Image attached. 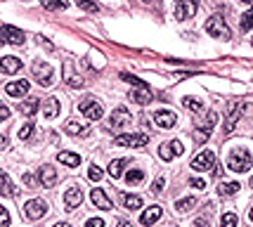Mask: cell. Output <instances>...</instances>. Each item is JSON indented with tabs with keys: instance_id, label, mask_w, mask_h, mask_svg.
<instances>
[{
	"instance_id": "obj_48",
	"label": "cell",
	"mask_w": 253,
	"mask_h": 227,
	"mask_svg": "<svg viewBox=\"0 0 253 227\" xmlns=\"http://www.w3.org/2000/svg\"><path fill=\"white\" fill-rule=\"evenodd\" d=\"M211 173H213L215 177H220V175H223V171H220V166H218V163H215V166H213V171H211Z\"/></svg>"
},
{
	"instance_id": "obj_54",
	"label": "cell",
	"mask_w": 253,
	"mask_h": 227,
	"mask_svg": "<svg viewBox=\"0 0 253 227\" xmlns=\"http://www.w3.org/2000/svg\"><path fill=\"white\" fill-rule=\"evenodd\" d=\"M251 43H253V40H251Z\"/></svg>"
},
{
	"instance_id": "obj_40",
	"label": "cell",
	"mask_w": 253,
	"mask_h": 227,
	"mask_svg": "<svg viewBox=\"0 0 253 227\" xmlns=\"http://www.w3.org/2000/svg\"><path fill=\"white\" fill-rule=\"evenodd\" d=\"M43 7L45 10H67L69 5L67 2H43Z\"/></svg>"
},
{
	"instance_id": "obj_5",
	"label": "cell",
	"mask_w": 253,
	"mask_h": 227,
	"mask_svg": "<svg viewBox=\"0 0 253 227\" xmlns=\"http://www.w3.org/2000/svg\"><path fill=\"white\" fill-rule=\"evenodd\" d=\"M78 109H80V114H83L88 121H100L102 116H104V109H102V104H100L97 100H93V97H85V100L78 104Z\"/></svg>"
},
{
	"instance_id": "obj_18",
	"label": "cell",
	"mask_w": 253,
	"mask_h": 227,
	"mask_svg": "<svg viewBox=\"0 0 253 227\" xmlns=\"http://www.w3.org/2000/svg\"><path fill=\"white\" fill-rule=\"evenodd\" d=\"M80 203H83V192L78 187H71L67 189V194H64V206H67L69 211H74V208H78Z\"/></svg>"
},
{
	"instance_id": "obj_20",
	"label": "cell",
	"mask_w": 253,
	"mask_h": 227,
	"mask_svg": "<svg viewBox=\"0 0 253 227\" xmlns=\"http://www.w3.org/2000/svg\"><path fill=\"white\" fill-rule=\"evenodd\" d=\"M5 93L10 97H24L28 93V80H14V83H7L5 85Z\"/></svg>"
},
{
	"instance_id": "obj_39",
	"label": "cell",
	"mask_w": 253,
	"mask_h": 227,
	"mask_svg": "<svg viewBox=\"0 0 253 227\" xmlns=\"http://www.w3.org/2000/svg\"><path fill=\"white\" fill-rule=\"evenodd\" d=\"M0 227H10V213L2 206H0Z\"/></svg>"
},
{
	"instance_id": "obj_10",
	"label": "cell",
	"mask_w": 253,
	"mask_h": 227,
	"mask_svg": "<svg viewBox=\"0 0 253 227\" xmlns=\"http://www.w3.org/2000/svg\"><path fill=\"white\" fill-rule=\"evenodd\" d=\"M182 154V142H177V140H171V142H163L159 147V156L163 161H173L175 156H180Z\"/></svg>"
},
{
	"instance_id": "obj_47",
	"label": "cell",
	"mask_w": 253,
	"mask_h": 227,
	"mask_svg": "<svg viewBox=\"0 0 253 227\" xmlns=\"http://www.w3.org/2000/svg\"><path fill=\"white\" fill-rule=\"evenodd\" d=\"M24 182H26L28 187H33V185H36V177H33L31 173H26V175H24Z\"/></svg>"
},
{
	"instance_id": "obj_24",
	"label": "cell",
	"mask_w": 253,
	"mask_h": 227,
	"mask_svg": "<svg viewBox=\"0 0 253 227\" xmlns=\"http://www.w3.org/2000/svg\"><path fill=\"white\" fill-rule=\"evenodd\" d=\"M130 100H133V102H137V104H149V102L154 100V95L149 93L147 88H135L133 93H130Z\"/></svg>"
},
{
	"instance_id": "obj_28",
	"label": "cell",
	"mask_w": 253,
	"mask_h": 227,
	"mask_svg": "<svg viewBox=\"0 0 253 227\" xmlns=\"http://www.w3.org/2000/svg\"><path fill=\"white\" fill-rule=\"evenodd\" d=\"M128 166V159H116L109 163V175L114 177V180H119L121 175H123V168Z\"/></svg>"
},
{
	"instance_id": "obj_34",
	"label": "cell",
	"mask_w": 253,
	"mask_h": 227,
	"mask_svg": "<svg viewBox=\"0 0 253 227\" xmlns=\"http://www.w3.org/2000/svg\"><path fill=\"white\" fill-rule=\"evenodd\" d=\"M237 225H239V218L234 213H225L223 220H220V227H237Z\"/></svg>"
},
{
	"instance_id": "obj_32",
	"label": "cell",
	"mask_w": 253,
	"mask_h": 227,
	"mask_svg": "<svg viewBox=\"0 0 253 227\" xmlns=\"http://www.w3.org/2000/svg\"><path fill=\"white\" fill-rule=\"evenodd\" d=\"M142 180H145V171H137V168H135V171H128V173H126V182H128V185H137V182H142Z\"/></svg>"
},
{
	"instance_id": "obj_21",
	"label": "cell",
	"mask_w": 253,
	"mask_h": 227,
	"mask_svg": "<svg viewBox=\"0 0 253 227\" xmlns=\"http://www.w3.org/2000/svg\"><path fill=\"white\" fill-rule=\"evenodd\" d=\"M90 199H93V203L97 206V208L111 211V201H109V197L102 192V189H93V192H90Z\"/></svg>"
},
{
	"instance_id": "obj_25",
	"label": "cell",
	"mask_w": 253,
	"mask_h": 227,
	"mask_svg": "<svg viewBox=\"0 0 253 227\" xmlns=\"http://www.w3.org/2000/svg\"><path fill=\"white\" fill-rule=\"evenodd\" d=\"M64 130H67L69 135H80V137L90 133V128L83 126V123H78V121H67V123H64Z\"/></svg>"
},
{
	"instance_id": "obj_19",
	"label": "cell",
	"mask_w": 253,
	"mask_h": 227,
	"mask_svg": "<svg viewBox=\"0 0 253 227\" xmlns=\"http://www.w3.org/2000/svg\"><path fill=\"white\" fill-rule=\"evenodd\" d=\"M161 213H163V211H161V206H156V203H154V206H149V208H145L142 215H140V225H145V227L154 225V223L161 218Z\"/></svg>"
},
{
	"instance_id": "obj_27",
	"label": "cell",
	"mask_w": 253,
	"mask_h": 227,
	"mask_svg": "<svg viewBox=\"0 0 253 227\" xmlns=\"http://www.w3.org/2000/svg\"><path fill=\"white\" fill-rule=\"evenodd\" d=\"M57 161H59V163H64V166L76 168V166L80 163V156L78 154H71V151H59V154H57Z\"/></svg>"
},
{
	"instance_id": "obj_15",
	"label": "cell",
	"mask_w": 253,
	"mask_h": 227,
	"mask_svg": "<svg viewBox=\"0 0 253 227\" xmlns=\"http://www.w3.org/2000/svg\"><path fill=\"white\" fill-rule=\"evenodd\" d=\"M22 69V59L19 57H12V54H7V57H2L0 59V71L2 74H7V76H12Z\"/></svg>"
},
{
	"instance_id": "obj_29",
	"label": "cell",
	"mask_w": 253,
	"mask_h": 227,
	"mask_svg": "<svg viewBox=\"0 0 253 227\" xmlns=\"http://www.w3.org/2000/svg\"><path fill=\"white\" fill-rule=\"evenodd\" d=\"M19 111H22L24 116H33V114L38 111V100L31 97V100H26V102H22V104H19Z\"/></svg>"
},
{
	"instance_id": "obj_26",
	"label": "cell",
	"mask_w": 253,
	"mask_h": 227,
	"mask_svg": "<svg viewBox=\"0 0 253 227\" xmlns=\"http://www.w3.org/2000/svg\"><path fill=\"white\" fill-rule=\"evenodd\" d=\"M121 201H123V206L130 208V211L142 208V197H137V194H121Z\"/></svg>"
},
{
	"instance_id": "obj_9",
	"label": "cell",
	"mask_w": 253,
	"mask_h": 227,
	"mask_svg": "<svg viewBox=\"0 0 253 227\" xmlns=\"http://www.w3.org/2000/svg\"><path fill=\"white\" fill-rule=\"evenodd\" d=\"M215 163H218V159H215L213 151H201L192 159V168L194 171H213Z\"/></svg>"
},
{
	"instance_id": "obj_13",
	"label": "cell",
	"mask_w": 253,
	"mask_h": 227,
	"mask_svg": "<svg viewBox=\"0 0 253 227\" xmlns=\"http://www.w3.org/2000/svg\"><path fill=\"white\" fill-rule=\"evenodd\" d=\"M215 121H218V114H213V111H201V114H197V130L211 133V128L215 126Z\"/></svg>"
},
{
	"instance_id": "obj_45",
	"label": "cell",
	"mask_w": 253,
	"mask_h": 227,
	"mask_svg": "<svg viewBox=\"0 0 253 227\" xmlns=\"http://www.w3.org/2000/svg\"><path fill=\"white\" fill-rule=\"evenodd\" d=\"M5 119H10V109L0 102V121H5Z\"/></svg>"
},
{
	"instance_id": "obj_35",
	"label": "cell",
	"mask_w": 253,
	"mask_h": 227,
	"mask_svg": "<svg viewBox=\"0 0 253 227\" xmlns=\"http://www.w3.org/2000/svg\"><path fill=\"white\" fill-rule=\"evenodd\" d=\"M251 28H253V10L241 14V31H251Z\"/></svg>"
},
{
	"instance_id": "obj_4",
	"label": "cell",
	"mask_w": 253,
	"mask_h": 227,
	"mask_svg": "<svg viewBox=\"0 0 253 227\" xmlns=\"http://www.w3.org/2000/svg\"><path fill=\"white\" fill-rule=\"evenodd\" d=\"M31 71H33V76H36V83L38 85H43V88H48V85H52V67L48 64V62H43V59H36L33 62V67H31Z\"/></svg>"
},
{
	"instance_id": "obj_22",
	"label": "cell",
	"mask_w": 253,
	"mask_h": 227,
	"mask_svg": "<svg viewBox=\"0 0 253 227\" xmlns=\"http://www.w3.org/2000/svg\"><path fill=\"white\" fill-rule=\"evenodd\" d=\"M0 194H2V197H14V194H17L14 182L10 180V175L5 173V171H0Z\"/></svg>"
},
{
	"instance_id": "obj_43",
	"label": "cell",
	"mask_w": 253,
	"mask_h": 227,
	"mask_svg": "<svg viewBox=\"0 0 253 227\" xmlns=\"http://www.w3.org/2000/svg\"><path fill=\"white\" fill-rule=\"evenodd\" d=\"M85 227H104V220H100V218H90V220L85 223Z\"/></svg>"
},
{
	"instance_id": "obj_49",
	"label": "cell",
	"mask_w": 253,
	"mask_h": 227,
	"mask_svg": "<svg viewBox=\"0 0 253 227\" xmlns=\"http://www.w3.org/2000/svg\"><path fill=\"white\" fill-rule=\"evenodd\" d=\"M116 227H133V223H128V220H119Z\"/></svg>"
},
{
	"instance_id": "obj_1",
	"label": "cell",
	"mask_w": 253,
	"mask_h": 227,
	"mask_svg": "<svg viewBox=\"0 0 253 227\" xmlns=\"http://www.w3.org/2000/svg\"><path fill=\"white\" fill-rule=\"evenodd\" d=\"M251 166L253 159L246 149H232L227 154V168L234 171V173H246V171H251Z\"/></svg>"
},
{
	"instance_id": "obj_23",
	"label": "cell",
	"mask_w": 253,
	"mask_h": 227,
	"mask_svg": "<svg viewBox=\"0 0 253 227\" xmlns=\"http://www.w3.org/2000/svg\"><path fill=\"white\" fill-rule=\"evenodd\" d=\"M59 114V102H57V97H48L45 102H43V116L45 119H54Z\"/></svg>"
},
{
	"instance_id": "obj_42",
	"label": "cell",
	"mask_w": 253,
	"mask_h": 227,
	"mask_svg": "<svg viewBox=\"0 0 253 227\" xmlns=\"http://www.w3.org/2000/svg\"><path fill=\"white\" fill-rule=\"evenodd\" d=\"M189 185H192L194 189H203V187H206V182H203L201 177H192V180H189Z\"/></svg>"
},
{
	"instance_id": "obj_7",
	"label": "cell",
	"mask_w": 253,
	"mask_h": 227,
	"mask_svg": "<svg viewBox=\"0 0 253 227\" xmlns=\"http://www.w3.org/2000/svg\"><path fill=\"white\" fill-rule=\"evenodd\" d=\"M45 213H48V203L43 199H31L24 206V215L28 220H40V218H45Z\"/></svg>"
},
{
	"instance_id": "obj_44",
	"label": "cell",
	"mask_w": 253,
	"mask_h": 227,
	"mask_svg": "<svg viewBox=\"0 0 253 227\" xmlns=\"http://www.w3.org/2000/svg\"><path fill=\"white\" fill-rule=\"evenodd\" d=\"M78 5L85 10V12H95V10H97V5H95V2H85V0H83V2H78Z\"/></svg>"
},
{
	"instance_id": "obj_16",
	"label": "cell",
	"mask_w": 253,
	"mask_h": 227,
	"mask_svg": "<svg viewBox=\"0 0 253 227\" xmlns=\"http://www.w3.org/2000/svg\"><path fill=\"white\" fill-rule=\"evenodd\" d=\"M64 80H67V85H71V88H80V85H83V78L76 74V69H74V62H71V59L64 62Z\"/></svg>"
},
{
	"instance_id": "obj_12",
	"label": "cell",
	"mask_w": 253,
	"mask_h": 227,
	"mask_svg": "<svg viewBox=\"0 0 253 227\" xmlns=\"http://www.w3.org/2000/svg\"><path fill=\"white\" fill-rule=\"evenodd\" d=\"M197 14V2H192V0H180L177 5H175V19H189V17H194Z\"/></svg>"
},
{
	"instance_id": "obj_51",
	"label": "cell",
	"mask_w": 253,
	"mask_h": 227,
	"mask_svg": "<svg viewBox=\"0 0 253 227\" xmlns=\"http://www.w3.org/2000/svg\"><path fill=\"white\" fill-rule=\"evenodd\" d=\"M54 227H71V225H69V223H57Z\"/></svg>"
},
{
	"instance_id": "obj_46",
	"label": "cell",
	"mask_w": 253,
	"mask_h": 227,
	"mask_svg": "<svg viewBox=\"0 0 253 227\" xmlns=\"http://www.w3.org/2000/svg\"><path fill=\"white\" fill-rule=\"evenodd\" d=\"M194 227H208V218H197V220H194Z\"/></svg>"
},
{
	"instance_id": "obj_50",
	"label": "cell",
	"mask_w": 253,
	"mask_h": 227,
	"mask_svg": "<svg viewBox=\"0 0 253 227\" xmlns=\"http://www.w3.org/2000/svg\"><path fill=\"white\" fill-rule=\"evenodd\" d=\"M7 147V137L5 135H0V149H5Z\"/></svg>"
},
{
	"instance_id": "obj_31",
	"label": "cell",
	"mask_w": 253,
	"mask_h": 227,
	"mask_svg": "<svg viewBox=\"0 0 253 227\" xmlns=\"http://www.w3.org/2000/svg\"><path fill=\"white\" fill-rule=\"evenodd\" d=\"M197 206V201H194V197H187V199H180L177 203H175V208L180 211V213H187V211H192Z\"/></svg>"
},
{
	"instance_id": "obj_2",
	"label": "cell",
	"mask_w": 253,
	"mask_h": 227,
	"mask_svg": "<svg viewBox=\"0 0 253 227\" xmlns=\"http://www.w3.org/2000/svg\"><path fill=\"white\" fill-rule=\"evenodd\" d=\"M206 31H208V36L220 38V40H229V38H232V31H229L227 22L220 17V14H213V17L206 22Z\"/></svg>"
},
{
	"instance_id": "obj_37",
	"label": "cell",
	"mask_w": 253,
	"mask_h": 227,
	"mask_svg": "<svg viewBox=\"0 0 253 227\" xmlns=\"http://www.w3.org/2000/svg\"><path fill=\"white\" fill-rule=\"evenodd\" d=\"M31 135H33V123H26V126L19 128V137H22V140H28Z\"/></svg>"
},
{
	"instance_id": "obj_30",
	"label": "cell",
	"mask_w": 253,
	"mask_h": 227,
	"mask_svg": "<svg viewBox=\"0 0 253 227\" xmlns=\"http://www.w3.org/2000/svg\"><path fill=\"white\" fill-rule=\"evenodd\" d=\"M218 192H220V197H232V194L239 192V182H223L218 187Z\"/></svg>"
},
{
	"instance_id": "obj_53",
	"label": "cell",
	"mask_w": 253,
	"mask_h": 227,
	"mask_svg": "<svg viewBox=\"0 0 253 227\" xmlns=\"http://www.w3.org/2000/svg\"><path fill=\"white\" fill-rule=\"evenodd\" d=\"M251 189H253V177H251Z\"/></svg>"
},
{
	"instance_id": "obj_33",
	"label": "cell",
	"mask_w": 253,
	"mask_h": 227,
	"mask_svg": "<svg viewBox=\"0 0 253 227\" xmlns=\"http://www.w3.org/2000/svg\"><path fill=\"white\" fill-rule=\"evenodd\" d=\"M182 104H185L189 111H197V114L203 111V104H201L199 100H194V97H185V100H182Z\"/></svg>"
},
{
	"instance_id": "obj_3",
	"label": "cell",
	"mask_w": 253,
	"mask_h": 227,
	"mask_svg": "<svg viewBox=\"0 0 253 227\" xmlns=\"http://www.w3.org/2000/svg\"><path fill=\"white\" fill-rule=\"evenodd\" d=\"M246 111V102L244 100H234V102H229V107H227V116H225V133L229 135L234 130V126H237V121L241 119V114Z\"/></svg>"
},
{
	"instance_id": "obj_41",
	"label": "cell",
	"mask_w": 253,
	"mask_h": 227,
	"mask_svg": "<svg viewBox=\"0 0 253 227\" xmlns=\"http://www.w3.org/2000/svg\"><path fill=\"white\" fill-rule=\"evenodd\" d=\"M208 137H211V133H206V130H197V135H194V142H197V145H203Z\"/></svg>"
},
{
	"instance_id": "obj_14",
	"label": "cell",
	"mask_w": 253,
	"mask_h": 227,
	"mask_svg": "<svg viewBox=\"0 0 253 227\" xmlns=\"http://www.w3.org/2000/svg\"><path fill=\"white\" fill-rule=\"evenodd\" d=\"M130 123V111L126 107H116L111 114V128H126Z\"/></svg>"
},
{
	"instance_id": "obj_11",
	"label": "cell",
	"mask_w": 253,
	"mask_h": 227,
	"mask_svg": "<svg viewBox=\"0 0 253 227\" xmlns=\"http://www.w3.org/2000/svg\"><path fill=\"white\" fill-rule=\"evenodd\" d=\"M154 123L159 126V128H173L175 121H177V116H175L171 109H159V111H154Z\"/></svg>"
},
{
	"instance_id": "obj_36",
	"label": "cell",
	"mask_w": 253,
	"mask_h": 227,
	"mask_svg": "<svg viewBox=\"0 0 253 227\" xmlns=\"http://www.w3.org/2000/svg\"><path fill=\"white\" fill-rule=\"evenodd\" d=\"M102 168H100V166H90V171H88V177H90V180H93V182H100V180H102Z\"/></svg>"
},
{
	"instance_id": "obj_38",
	"label": "cell",
	"mask_w": 253,
	"mask_h": 227,
	"mask_svg": "<svg viewBox=\"0 0 253 227\" xmlns=\"http://www.w3.org/2000/svg\"><path fill=\"white\" fill-rule=\"evenodd\" d=\"M163 187H166V180H163V177H156V180L152 182V192H154V194L163 192Z\"/></svg>"
},
{
	"instance_id": "obj_17",
	"label": "cell",
	"mask_w": 253,
	"mask_h": 227,
	"mask_svg": "<svg viewBox=\"0 0 253 227\" xmlns=\"http://www.w3.org/2000/svg\"><path fill=\"white\" fill-rule=\"evenodd\" d=\"M38 180L43 187H54L57 185V171H54L52 166H43L38 171Z\"/></svg>"
},
{
	"instance_id": "obj_52",
	"label": "cell",
	"mask_w": 253,
	"mask_h": 227,
	"mask_svg": "<svg viewBox=\"0 0 253 227\" xmlns=\"http://www.w3.org/2000/svg\"><path fill=\"white\" fill-rule=\"evenodd\" d=\"M249 220H253V208H251V211H249Z\"/></svg>"
},
{
	"instance_id": "obj_6",
	"label": "cell",
	"mask_w": 253,
	"mask_h": 227,
	"mask_svg": "<svg viewBox=\"0 0 253 227\" xmlns=\"http://www.w3.org/2000/svg\"><path fill=\"white\" fill-rule=\"evenodd\" d=\"M119 147H145L147 142H149V135L145 133H126V135H119L116 140H114Z\"/></svg>"
},
{
	"instance_id": "obj_8",
	"label": "cell",
	"mask_w": 253,
	"mask_h": 227,
	"mask_svg": "<svg viewBox=\"0 0 253 227\" xmlns=\"http://www.w3.org/2000/svg\"><path fill=\"white\" fill-rule=\"evenodd\" d=\"M0 38L2 43H10V45H24V31H19L17 26H10V24H5V26H0Z\"/></svg>"
}]
</instances>
